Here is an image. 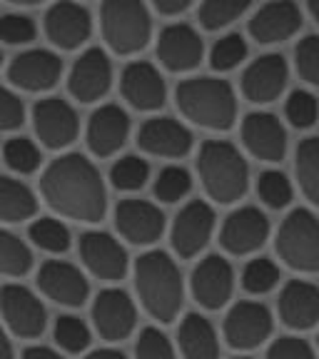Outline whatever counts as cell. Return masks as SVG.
<instances>
[{"label":"cell","instance_id":"obj_1","mask_svg":"<svg viewBox=\"0 0 319 359\" xmlns=\"http://www.w3.org/2000/svg\"><path fill=\"white\" fill-rule=\"evenodd\" d=\"M43 200L67 219L95 224L107 212V190L100 170L80 152L53 160L40 180Z\"/></svg>","mask_w":319,"mask_h":359},{"label":"cell","instance_id":"obj_2","mask_svg":"<svg viewBox=\"0 0 319 359\" xmlns=\"http://www.w3.org/2000/svg\"><path fill=\"white\" fill-rule=\"evenodd\" d=\"M135 290L145 312L152 320L170 325L177 320L182 302H185V280L177 262L168 252L150 250L135 262Z\"/></svg>","mask_w":319,"mask_h":359},{"label":"cell","instance_id":"obj_3","mask_svg":"<svg viewBox=\"0 0 319 359\" xmlns=\"http://www.w3.org/2000/svg\"><path fill=\"white\" fill-rule=\"evenodd\" d=\"M179 112L190 123L208 130H230L237 118L235 90L227 80L219 78H190L182 80L175 90Z\"/></svg>","mask_w":319,"mask_h":359},{"label":"cell","instance_id":"obj_4","mask_svg":"<svg viewBox=\"0 0 319 359\" xmlns=\"http://www.w3.org/2000/svg\"><path fill=\"white\" fill-rule=\"evenodd\" d=\"M197 172L202 187L219 205H232L242 200L250 185V170L242 152L232 142L208 140L197 155Z\"/></svg>","mask_w":319,"mask_h":359},{"label":"cell","instance_id":"obj_5","mask_svg":"<svg viewBox=\"0 0 319 359\" xmlns=\"http://www.w3.org/2000/svg\"><path fill=\"white\" fill-rule=\"evenodd\" d=\"M102 38L120 55L142 50L150 40L152 20L142 0H102Z\"/></svg>","mask_w":319,"mask_h":359},{"label":"cell","instance_id":"obj_6","mask_svg":"<svg viewBox=\"0 0 319 359\" xmlns=\"http://www.w3.org/2000/svg\"><path fill=\"white\" fill-rule=\"evenodd\" d=\"M277 255L297 272H319V219L309 210H294L280 224Z\"/></svg>","mask_w":319,"mask_h":359},{"label":"cell","instance_id":"obj_7","mask_svg":"<svg viewBox=\"0 0 319 359\" xmlns=\"http://www.w3.org/2000/svg\"><path fill=\"white\" fill-rule=\"evenodd\" d=\"M0 317L20 339H35L48 327L45 304L25 285H6L0 290Z\"/></svg>","mask_w":319,"mask_h":359},{"label":"cell","instance_id":"obj_8","mask_svg":"<svg viewBox=\"0 0 319 359\" xmlns=\"http://www.w3.org/2000/svg\"><path fill=\"white\" fill-rule=\"evenodd\" d=\"M190 292L200 307L210 312L222 309L235 292V269L230 259H224L222 255H208L205 259H200L192 269Z\"/></svg>","mask_w":319,"mask_h":359},{"label":"cell","instance_id":"obj_9","mask_svg":"<svg viewBox=\"0 0 319 359\" xmlns=\"http://www.w3.org/2000/svg\"><path fill=\"white\" fill-rule=\"evenodd\" d=\"M222 334L232 349H240V352L257 349L272 334V312L262 302H252V299L237 302L224 317Z\"/></svg>","mask_w":319,"mask_h":359},{"label":"cell","instance_id":"obj_10","mask_svg":"<svg viewBox=\"0 0 319 359\" xmlns=\"http://www.w3.org/2000/svg\"><path fill=\"white\" fill-rule=\"evenodd\" d=\"M215 232V210L208 202L192 200L179 210L170 230V242L177 257L190 259L208 247Z\"/></svg>","mask_w":319,"mask_h":359},{"label":"cell","instance_id":"obj_11","mask_svg":"<svg viewBox=\"0 0 319 359\" xmlns=\"http://www.w3.org/2000/svg\"><path fill=\"white\" fill-rule=\"evenodd\" d=\"M93 327L105 342L128 339L137 327V307L125 290H102L93 302Z\"/></svg>","mask_w":319,"mask_h":359},{"label":"cell","instance_id":"obj_12","mask_svg":"<svg viewBox=\"0 0 319 359\" xmlns=\"http://www.w3.org/2000/svg\"><path fill=\"white\" fill-rule=\"evenodd\" d=\"M80 259H83L85 269L90 275H95L97 280L105 282H118L128 275L130 262L125 247L120 240L110 235V232L90 230L80 237Z\"/></svg>","mask_w":319,"mask_h":359},{"label":"cell","instance_id":"obj_13","mask_svg":"<svg viewBox=\"0 0 319 359\" xmlns=\"http://www.w3.org/2000/svg\"><path fill=\"white\" fill-rule=\"evenodd\" d=\"M38 287L45 297L67 309H78L88 302L90 285L83 269L65 259H48L38 269Z\"/></svg>","mask_w":319,"mask_h":359},{"label":"cell","instance_id":"obj_14","mask_svg":"<svg viewBox=\"0 0 319 359\" xmlns=\"http://www.w3.org/2000/svg\"><path fill=\"white\" fill-rule=\"evenodd\" d=\"M33 128L38 140L50 150H62L78 137L80 120L75 107L62 97H45L33 107Z\"/></svg>","mask_w":319,"mask_h":359},{"label":"cell","instance_id":"obj_15","mask_svg":"<svg viewBox=\"0 0 319 359\" xmlns=\"http://www.w3.org/2000/svg\"><path fill=\"white\" fill-rule=\"evenodd\" d=\"M115 227L130 245H155L165 232V212L155 202L123 200L115 208Z\"/></svg>","mask_w":319,"mask_h":359},{"label":"cell","instance_id":"obj_16","mask_svg":"<svg viewBox=\"0 0 319 359\" xmlns=\"http://www.w3.org/2000/svg\"><path fill=\"white\" fill-rule=\"evenodd\" d=\"M269 219L257 208H240L224 219L219 230V245L230 255H252L267 242Z\"/></svg>","mask_w":319,"mask_h":359},{"label":"cell","instance_id":"obj_17","mask_svg":"<svg viewBox=\"0 0 319 359\" xmlns=\"http://www.w3.org/2000/svg\"><path fill=\"white\" fill-rule=\"evenodd\" d=\"M112 85V62L100 48H90L73 62L67 90L80 102H95L107 95Z\"/></svg>","mask_w":319,"mask_h":359},{"label":"cell","instance_id":"obj_18","mask_svg":"<svg viewBox=\"0 0 319 359\" xmlns=\"http://www.w3.org/2000/svg\"><path fill=\"white\" fill-rule=\"evenodd\" d=\"M120 90L130 107L140 112L160 110L168 100V85L152 62H130L120 78Z\"/></svg>","mask_w":319,"mask_h":359},{"label":"cell","instance_id":"obj_19","mask_svg":"<svg viewBox=\"0 0 319 359\" xmlns=\"http://www.w3.org/2000/svg\"><path fill=\"white\" fill-rule=\"evenodd\" d=\"M62 75V60L50 50L35 48V50L20 53L13 57L8 67V78L15 88L28 90V93H43L57 85Z\"/></svg>","mask_w":319,"mask_h":359},{"label":"cell","instance_id":"obj_20","mask_svg":"<svg viewBox=\"0 0 319 359\" xmlns=\"http://www.w3.org/2000/svg\"><path fill=\"white\" fill-rule=\"evenodd\" d=\"M45 33L60 50L80 48L93 33V20H90L88 8L73 3V0H57L45 15Z\"/></svg>","mask_w":319,"mask_h":359},{"label":"cell","instance_id":"obj_21","mask_svg":"<svg viewBox=\"0 0 319 359\" xmlns=\"http://www.w3.org/2000/svg\"><path fill=\"white\" fill-rule=\"evenodd\" d=\"M205 45L195 28L185 22H175L160 33L157 38V57L170 73H187L195 70L202 60Z\"/></svg>","mask_w":319,"mask_h":359},{"label":"cell","instance_id":"obj_22","mask_svg":"<svg viewBox=\"0 0 319 359\" xmlns=\"http://www.w3.org/2000/svg\"><path fill=\"white\" fill-rule=\"evenodd\" d=\"M242 142L262 163H280L287 152V133L269 112H250L242 123Z\"/></svg>","mask_w":319,"mask_h":359},{"label":"cell","instance_id":"obj_23","mask_svg":"<svg viewBox=\"0 0 319 359\" xmlns=\"http://www.w3.org/2000/svg\"><path fill=\"white\" fill-rule=\"evenodd\" d=\"M130 135V118L120 105H100L88 120V147L93 155L110 157L125 145Z\"/></svg>","mask_w":319,"mask_h":359},{"label":"cell","instance_id":"obj_24","mask_svg":"<svg viewBox=\"0 0 319 359\" xmlns=\"http://www.w3.org/2000/svg\"><path fill=\"white\" fill-rule=\"evenodd\" d=\"M192 133L175 118H150L137 133V145L155 157H185L192 150Z\"/></svg>","mask_w":319,"mask_h":359},{"label":"cell","instance_id":"obj_25","mask_svg":"<svg viewBox=\"0 0 319 359\" xmlns=\"http://www.w3.org/2000/svg\"><path fill=\"white\" fill-rule=\"evenodd\" d=\"M287 85V62L282 55H262L247 67L242 75V95L250 102H272L282 95Z\"/></svg>","mask_w":319,"mask_h":359},{"label":"cell","instance_id":"obj_26","mask_svg":"<svg viewBox=\"0 0 319 359\" xmlns=\"http://www.w3.org/2000/svg\"><path fill=\"white\" fill-rule=\"evenodd\" d=\"M280 320L290 330H309L319 322V287L304 280H292L282 287L280 299Z\"/></svg>","mask_w":319,"mask_h":359},{"label":"cell","instance_id":"obj_27","mask_svg":"<svg viewBox=\"0 0 319 359\" xmlns=\"http://www.w3.org/2000/svg\"><path fill=\"white\" fill-rule=\"evenodd\" d=\"M299 25H302V13H299L297 3L275 0L254 13V18L250 20V35L262 45L282 43L297 33Z\"/></svg>","mask_w":319,"mask_h":359},{"label":"cell","instance_id":"obj_28","mask_svg":"<svg viewBox=\"0 0 319 359\" xmlns=\"http://www.w3.org/2000/svg\"><path fill=\"white\" fill-rule=\"evenodd\" d=\"M177 344L185 359H219V339L212 322L197 312L185 314L179 322Z\"/></svg>","mask_w":319,"mask_h":359},{"label":"cell","instance_id":"obj_29","mask_svg":"<svg viewBox=\"0 0 319 359\" xmlns=\"http://www.w3.org/2000/svg\"><path fill=\"white\" fill-rule=\"evenodd\" d=\"M38 212V197L25 182L0 175V222H25Z\"/></svg>","mask_w":319,"mask_h":359},{"label":"cell","instance_id":"obj_30","mask_svg":"<svg viewBox=\"0 0 319 359\" xmlns=\"http://www.w3.org/2000/svg\"><path fill=\"white\" fill-rule=\"evenodd\" d=\"M28 237L38 250L48 255H65L73 245V235L67 230V224L55 217H40L30 224Z\"/></svg>","mask_w":319,"mask_h":359},{"label":"cell","instance_id":"obj_31","mask_svg":"<svg viewBox=\"0 0 319 359\" xmlns=\"http://www.w3.org/2000/svg\"><path fill=\"white\" fill-rule=\"evenodd\" d=\"M33 269V252L30 247L0 227V275L3 277H25Z\"/></svg>","mask_w":319,"mask_h":359},{"label":"cell","instance_id":"obj_32","mask_svg":"<svg viewBox=\"0 0 319 359\" xmlns=\"http://www.w3.org/2000/svg\"><path fill=\"white\" fill-rule=\"evenodd\" d=\"M297 180L304 197L319 208V137H307L297 147Z\"/></svg>","mask_w":319,"mask_h":359},{"label":"cell","instance_id":"obj_33","mask_svg":"<svg viewBox=\"0 0 319 359\" xmlns=\"http://www.w3.org/2000/svg\"><path fill=\"white\" fill-rule=\"evenodd\" d=\"M53 339L55 344L67 354H80L90 347V339H93V332L85 325L80 317L75 314H62L55 320L53 327Z\"/></svg>","mask_w":319,"mask_h":359},{"label":"cell","instance_id":"obj_34","mask_svg":"<svg viewBox=\"0 0 319 359\" xmlns=\"http://www.w3.org/2000/svg\"><path fill=\"white\" fill-rule=\"evenodd\" d=\"M147 180H150V165H147V160H142L137 155L120 157L110 168V182L115 190H123V192L142 190Z\"/></svg>","mask_w":319,"mask_h":359},{"label":"cell","instance_id":"obj_35","mask_svg":"<svg viewBox=\"0 0 319 359\" xmlns=\"http://www.w3.org/2000/svg\"><path fill=\"white\" fill-rule=\"evenodd\" d=\"M252 0H202L200 22L205 30H219L230 25L250 8Z\"/></svg>","mask_w":319,"mask_h":359},{"label":"cell","instance_id":"obj_36","mask_svg":"<svg viewBox=\"0 0 319 359\" xmlns=\"http://www.w3.org/2000/svg\"><path fill=\"white\" fill-rule=\"evenodd\" d=\"M3 160L18 175H33L40 168V150L30 137H11L3 145Z\"/></svg>","mask_w":319,"mask_h":359},{"label":"cell","instance_id":"obj_37","mask_svg":"<svg viewBox=\"0 0 319 359\" xmlns=\"http://www.w3.org/2000/svg\"><path fill=\"white\" fill-rule=\"evenodd\" d=\"M190 190H192V177L179 165H170V168L160 170V175L155 180V197L160 202H165V205H175V202L185 200Z\"/></svg>","mask_w":319,"mask_h":359},{"label":"cell","instance_id":"obj_38","mask_svg":"<svg viewBox=\"0 0 319 359\" xmlns=\"http://www.w3.org/2000/svg\"><path fill=\"white\" fill-rule=\"evenodd\" d=\"M277 282H280V267L267 257L250 259L242 269V287L250 294H267L275 290Z\"/></svg>","mask_w":319,"mask_h":359},{"label":"cell","instance_id":"obj_39","mask_svg":"<svg viewBox=\"0 0 319 359\" xmlns=\"http://www.w3.org/2000/svg\"><path fill=\"white\" fill-rule=\"evenodd\" d=\"M257 195L269 210H282L292 202V185L285 172L267 170L257 180Z\"/></svg>","mask_w":319,"mask_h":359},{"label":"cell","instance_id":"obj_40","mask_svg":"<svg viewBox=\"0 0 319 359\" xmlns=\"http://www.w3.org/2000/svg\"><path fill=\"white\" fill-rule=\"evenodd\" d=\"M245 55H247L245 38L237 33H230V35H224V38H219L217 43L212 45L210 65H212L215 70H219V73H224V70H232V67L240 65V62L245 60Z\"/></svg>","mask_w":319,"mask_h":359},{"label":"cell","instance_id":"obj_41","mask_svg":"<svg viewBox=\"0 0 319 359\" xmlns=\"http://www.w3.org/2000/svg\"><path fill=\"white\" fill-rule=\"evenodd\" d=\"M285 112L292 128H297V130L312 128L319 118V102L307 90H294V93L287 97Z\"/></svg>","mask_w":319,"mask_h":359},{"label":"cell","instance_id":"obj_42","mask_svg":"<svg viewBox=\"0 0 319 359\" xmlns=\"http://www.w3.org/2000/svg\"><path fill=\"white\" fill-rule=\"evenodd\" d=\"M135 359H177L172 342L157 327H145L135 342Z\"/></svg>","mask_w":319,"mask_h":359},{"label":"cell","instance_id":"obj_43","mask_svg":"<svg viewBox=\"0 0 319 359\" xmlns=\"http://www.w3.org/2000/svg\"><path fill=\"white\" fill-rule=\"evenodd\" d=\"M38 28L30 15L22 13H6L0 15V40L8 45H25L35 38Z\"/></svg>","mask_w":319,"mask_h":359},{"label":"cell","instance_id":"obj_44","mask_svg":"<svg viewBox=\"0 0 319 359\" xmlns=\"http://www.w3.org/2000/svg\"><path fill=\"white\" fill-rule=\"evenodd\" d=\"M294 62L302 80L319 88V35H307L294 50Z\"/></svg>","mask_w":319,"mask_h":359},{"label":"cell","instance_id":"obj_45","mask_svg":"<svg viewBox=\"0 0 319 359\" xmlns=\"http://www.w3.org/2000/svg\"><path fill=\"white\" fill-rule=\"evenodd\" d=\"M25 123V105L13 90L0 85V133H11Z\"/></svg>","mask_w":319,"mask_h":359},{"label":"cell","instance_id":"obj_46","mask_svg":"<svg viewBox=\"0 0 319 359\" xmlns=\"http://www.w3.org/2000/svg\"><path fill=\"white\" fill-rule=\"evenodd\" d=\"M267 359H317V354L302 337H280L267 349Z\"/></svg>","mask_w":319,"mask_h":359},{"label":"cell","instance_id":"obj_47","mask_svg":"<svg viewBox=\"0 0 319 359\" xmlns=\"http://www.w3.org/2000/svg\"><path fill=\"white\" fill-rule=\"evenodd\" d=\"M152 3L163 15H177V13L187 11L192 6V0H152Z\"/></svg>","mask_w":319,"mask_h":359},{"label":"cell","instance_id":"obj_48","mask_svg":"<svg viewBox=\"0 0 319 359\" xmlns=\"http://www.w3.org/2000/svg\"><path fill=\"white\" fill-rule=\"evenodd\" d=\"M22 359H65V357L50 347H40V344H35V347H28L25 352H22Z\"/></svg>","mask_w":319,"mask_h":359},{"label":"cell","instance_id":"obj_49","mask_svg":"<svg viewBox=\"0 0 319 359\" xmlns=\"http://www.w3.org/2000/svg\"><path fill=\"white\" fill-rule=\"evenodd\" d=\"M0 359H15V349L13 342L8 339V332L0 327Z\"/></svg>","mask_w":319,"mask_h":359},{"label":"cell","instance_id":"obj_50","mask_svg":"<svg viewBox=\"0 0 319 359\" xmlns=\"http://www.w3.org/2000/svg\"><path fill=\"white\" fill-rule=\"evenodd\" d=\"M85 359H128L125 357L120 349H110V347H105V349H95V352H90Z\"/></svg>","mask_w":319,"mask_h":359},{"label":"cell","instance_id":"obj_51","mask_svg":"<svg viewBox=\"0 0 319 359\" xmlns=\"http://www.w3.org/2000/svg\"><path fill=\"white\" fill-rule=\"evenodd\" d=\"M307 6H309V13H312V18L319 22V0H307Z\"/></svg>","mask_w":319,"mask_h":359},{"label":"cell","instance_id":"obj_52","mask_svg":"<svg viewBox=\"0 0 319 359\" xmlns=\"http://www.w3.org/2000/svg\"><path fill=\"white\" fill-rule=\"evenodd\" d=\"M8 3H13V6H38L43 0H8Z\"/></svg>","mask_w":319,"mask_h":359},{"label":"cell","instance_id":"obj_53","mask_svg":"<svg viewBox=\"0 0 319 359\" xmlns=\"http://www.w3.org/2000/svg\"><path fill=\"white\" fill-rule=\"evenodd\" d=\"M235 359H252V357H235Z\"/></svg>","mask_w":319,"mask_h":359},{"label":"cell","instance_id":"obj_54","mask_svg":"<svg viewBox=\"0 0 319 359\" xmlns=\"http://www.w3.org/2000/svg\"><path fill=\"white\" fill-rule=\"evenodd\" d=\"M0 62H3V53H0Z\"/></svg>","mask_w":319,"mask_h":359}]
</instances>
